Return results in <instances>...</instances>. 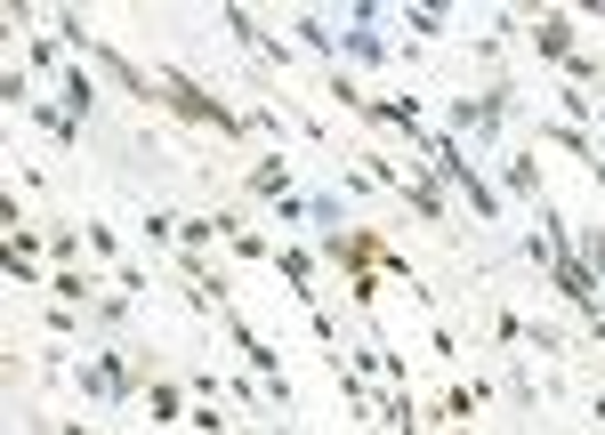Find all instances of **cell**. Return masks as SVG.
Returning <instances> with one entry per match:
<instances>
[{
    "label": "cell",
    "instance_id": "18",
    "mask_svg": "<svg viewBox=\"0 0 605 435\" xmlns=\"http://www.w3.org/2000/svg\"><path fill=\"white\" fill-rule=\"evenodd\" d=\"M211 243H218L211 218H178V250H211Z\"/></svg>",
    "mask_w": 605,
    "mask_h": 435
},
{
    "label": "cell",
    "instance_id": "22",
    "mask_svg": "<svg viewBox=\"0 0 605 435\" xmlns=\"http://www.w3.org/2000/svg\"><path fill=\"white\" fill-rule=\"evenodd\" d=\"M589 186H597V194H605V146H597V161H589Z\"/></svg>",
    "mask_w": 605,
    "mask_h": 435
},
{
    "label": "cell",
    "instance_id": "2",
    "mask_svg": "<svg viewBox=\"0 0 605 435\" xmlns=\"http://www.w3.org/2000/svg\"><path fill=\"white\" fill-rule=\"evenodd\" d=\"M500 121H509V89H485V97H477V89H460L436 129H445V138H460V146L477 138V154H485V146L500 138Z\"/></svg>",
    "mask_w": 605,
    "mask_h": 435
},
{
    "label": "cell",
    "instance_id": "20",
    "mask_svg": "<svg viewBox=\"0 0 605 435\" xmlns=\"http://www.w3.org/2000/svg\"><path fill=\"white\" fill-rule=\"evenodd\" d=\"M380 298V275H348V307H372Z\"/></svg>",
    "mask_w": 605,
    "mask_h": 435
},
{
    "label": "cell",
    "instance_id": "12",
    "mask_svg": "<svg viewBox=\"0 0 605 435\" xmlns=\"http://www.w3.org/2000/svg\"><path fill=\"white\" fill-rule=\"evenodd\" d=\"M146 404H154V419H194L186 412V387H170V379H146Z\"/></svg>",
    "mask_w": 605,
    "mask_h": 435
},
{
    "label": "cell",
    "instance_id": "16",
    "mask_svg": "<svg viewBox=\"0 0 605 435\" xmlns=\"http://www.w3.org/2000/svg\"><path fill=\"white\" fill-rule=\"evenodd\" d=\"M81 250H89V234H49V258H57V275H74V266H81Z\"/></svg>",
    "mask_w": 605,
    "mask_h": 435
},
{
    "label": "cell",
    "instance_id": "1",
    "mask_svg": "<svg viewBox=\"0 0 605 435\" xmlns=\"http://www.w3.org/2000/svg\"><path fill=\"white\" fill-rule=\"evenodd\" d=\"M154 89H162V113H178L194 129H218V138H251V113H226L194 73H178V65H154Z\"/></svg>",
    "mask_w": 605,
    "mask_h": 435
},
{
    "label": "cell",
    "instance_id": "5",
    "mask_svg": "<svg viewBox=\"0 0 605 435\" xmlns=\"http://www.w3.org/2000/svg\"><path fill=\"white\" fill-rule=\"evenodd\" d=\"M218 24H226V32H234V41H243L258 65H283V57H291V49H283V32H266L251 9H218Z\"/></svg>",
    "mask_w": 605,
    "mask_h": 435
},
{
    "label": "cell",
    "instance_id": "24",
    "mask_svg": "<svg viewBox=\"0 0 605 435\" xmlns=\"http://www.w3.org/2000/svg\"><path fill=\"white\" fill-rule=\"evenodd\" d=\"M363 435H388V419H380V427H363Z\"/></svg>",
    "mask_w": 605,
    "mask_h": 435
},
{
    "label": "cell",
    "instance_id": "4",
    "mask_svg": "<svg viewBox=\"0 0 605 435\" xmlns=\"http://www.w3.org/2000/svg\"><path fill=\"white\" fill-rule=\"evenodd\" d=\"M396 202L420 210L428 226H452V202H445V178L428 170V161H412V178H396Z\"/></svg>",
    "mask_w": 605,
    "mask_h": 435
},
{
    "label": "cell",
    "instance_id": "17",
    "mask_svg": "<svg viewBox=\"0 0 605 435\" xmlns=\"http://www.w3.org/2000/svg\"><path fill=\"white\" fill-rule=\"evenodd\" d=\"M403 32H412V41H445V17L436 9H403Z\"/></svg>",
    "mask_w": 605,
    "mask_h": 435
},
{
    "label": "cell",
    "instance_id": "23",
    "mask_svg": "<svg viewBox=\"0 0 605 435\" xmlns=\"http://www.w3.org/2000/svg\"><path fill=\"white\" fill-rule=\"evenodd\" d=\"M57 435H89V427H57Z\"/></svg>",
    "mask_w": 605,
    "mask_h": 435
},
{
    "label": "cell",
    "instance_id": "8",
    "mask_svg": "<svg viewBox=\"0 0 605 435\" xmlns=\"http://www.w3.org/2000/svg\"><path fill=\"white\" fill-rule=\"evenodd\" d=\"M500 194L541 210V161H533V154H509V161H500Z\"/></svg>",
    "mask_w": 605,
    "mask_h": 435
},
{
    "label": "cell",
    "instance_id": "9",
    "mask_svg": "<svg viewBox=\"0 0 605 435\" xmlns=\"http://www.w3.org/2000/svg\"><path fill=\"white\" fill-rule=\"evenodd\" d=\"M485 404H492V379H485V372H477V379H452V387H445V419H452V427H468V419H477Z\"/></svg>",
    "mask_w": 605,
    "mask_h": 435
},
{
    "label": "cell",
    "instance_id": "25",
    "mask_svg": "<svg viewBox=\"0 0 605 435\" xmlns=\"http://www.w3.org/2000/svg\"><path fill=\"white\" fill-rule=\"evenodd\" d=\"M275 435H291V427H275Z\"/></svg>",
    "mask_w": 605,
    "mask_h": 435
},
{
    "label": "cell",
    "instance_id": "21",
    "mask_svg": "<svg viewBox=\"0 0 605 435\" xmlns=\"http://www.w3.org/2000/svg\"><path fill=\"white\" fill-rule=\"evenodd\" d=\"M582 323H589V339H605V307H589V315H582Z\"/></svg>",
    "mask_w": 605,
    "mask_h": 435
},
{
    "label": "cell",
    "instance_id": "13",
    "mask_svg": "<svg viewBox=\"0 0 605 435\" xmlns=\"http://www.w3.org/2000/svg\"><path fill=\"white\" fill-rule=\"evenodd\" d=\"M485 330H492L500 347H525V330H533V315H517V307H492V315H485Z\"/></svg>",
    "mask_w": 605,
    "mask_h": 435
},
{
    "label": "cell",
    "instance_id": "15",
    "mask_svg": "<svg viewBox=\"0 0 605 435\" xmlns=\"http://www.w3.org/2000/svg\"><path fill=\"white\" fill-rule=\"evenodd\" d=\"M49 290L65 298V307H81V298H89V307H97V298H106V290H97V283L81 275V266H74V275H49Z\"/></svg>",
    "mask_w": 605,
    "mask_h": 435
},
{
    "label": "cell",
    "instance_id": "11",
    "mask_svg": "<svg viewBox=\"0 0 605 435\" xmlns=\"http://www.w3.org/2000/svg\"><path fill=\"white\" fill-rule=\"evenodd\" d=\"M65 106H74L81 121H97L106 106H97V81H89V65H65Z\"/></svg>",
    "mask_w": 605,
    "mask_h": 435
},
{
    "label": "cell",
    "instance_id": "6",
    "mask_svg": "<svg viewBox=\"0 0 605 435\" xmlns=\"http://www.w3.org/2000/svg\"><path fill=\"white\" fill-rule=\"evenodd\" d=\"M275 275L299 290V307H308V315L323 307V298H315V250H308V243H283V250H275Z\"/></svg>",
    "mask_w": 605,
    "mask_h": 435
},
{
    "label": "cell",
    "instance_id": "10",
    "mask_svg": "<svg viewBox=\"0 0 605 435\" xmlns=\"http://www.w3.org/2000/svg\"><path fill=\"white\" fill-rule=\"evenodd\" d=\"M291 41H308L315 57L340 65V24H331V17H291Z\"/></svg>",
    "mask_w": 605,
    "mask_h": 435
},
{
    "label": "cell",
    "instance_id": "7",
    "mask_svg": "<svg viewBox=\"0 0 605 435\" xmlns=\"http://www.w3.org/2000/svg\"><path fill=\"white\" fill-rule=\"evenodd\" d=\"M32 129H41V138H57V146H74L81 138V113L65 106V97H32V113H25Z\"/></svg>",
    "mask_w": 605,
    "mask_h": 435
},
{
    "label": "cell",
    "instance_id": "14",
    "mask_svg": "<svg viewBox=\"0 0 605 435\" xmlns=\"http://www.w3.org/2000/svg\"><path fill=\"white\" fill-rule=\"evenodd\" d=\"M81 234H89V258H97V266H121V234H114L106 218H89Z\"/></svg>",
    "mask_w": 605,
    "mask_h": 435
},
{
    "label": "cell",
    "instance_id": "3",
    "mask_svg": "<svg viewBox=\"0 0 605 435\" xmlns=\"http://www.w3.org/2000/svg\"><path fill=\"white\" fill-rule=\"evenodd\" d=\"M74 387L89 395V404H129V395H146V379H138V363H129L121 347H97V355H81V372H74Z\"/></svg>",
    "mask_w": 605,
    "mask_h": 435
},
{
    "label": "cell",
    "instance_id": "19",
    "mask_svg": "<svg viewBox=\"0 0 605 435\" xmlns=\"http://www.w3.org/2000/svg\"><path fill=\"white\" fill-rule=\"evenodd\" d=\"M226 243H234V258H251V266L266 258V266H275V243H266V234H226Z\"/></svg>",
    "mask_w": 605,
    "mask_h": 435
}]
</instances>
